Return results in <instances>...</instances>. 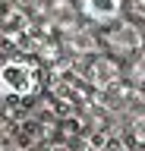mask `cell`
Wrapping results in <instances>:
<instances>
[{"instance_id": "obj_1", "label": "cell", "mask_w": 145, "mask_h": 151, "mask_svg": "<svg viewBox=\"0 0 145 151\" xmlns=\"http://www.w3.org/2000/svg\"><path fill=\"white\" fill-rule=\"evenodd\" d=\"M41 91V69L25 57H13L0 63V98L29 101Z\"/></svg>"}, {"instance_id": "obj_2", "label": "cell", "mask_w": 145, "mask_h": 151, "mask_svg": "<svg viewBox=\"0 0 145 151\" xmlns=\"http://www.w3.org/2000/svg\"><path fill=\"white\" fill-rule=\"evenodd\" d=\"M107 47L114 54H133L142 47V32L136 25H117L107 32Z\"/></svg>"}, {"instance_id": "obj_3", "label": "cell", "mask_w": 145, "mask_h": 151, "mask_svg": "<svg viewBox=\"0 0 145 151\" xmlns=\"http://www.w3.org/2000/svg\"><path fill=\"white\" fill-rule=\"evenodd\" d=\"M79 9L85 13V19L92 22H114L123 13V0H79Z\"/></svg>"}, {"instance_id": "obj_4", "label": "cell", "mask_w": 145, "mask_h": 151, "mask_svg": "<svg viewBox=\"0 0 145 151\" xmlns=\"http://www.w3.org/2000/svg\"><path fill=\"white\" fill-rule=\"evenodd\" d=\"M114 79H117V63H110V60H95L92 63V82L98 88H107Z\"/></svg>"}, {"instance_id": "obj_5", "label": "cell", "mask_w": 145, "mask_h": 151, "mask_svg": "<svg viewBox=\"0 0 145 151\" xmlns=\"http://www.w3.org/2000/svg\"><path fill=\"white\" fill-rule=\"evenodd\" d=\"M129 79L145 85V47H139V54H136L133 63H129Z\"/></svg>"}, {"instance_id": "obj_6", "label": "cell", "mask_w": 145, "mask_h": 151, "mask_svg": "<svg viewBox=\"0 0 145 151\" xmlns=\"http://www.w3.org/2000/svg\"><path fill=\"white\" fill-rule=\"evenodd\" d=\"M133 139L139 142V145H145V110L133 120Z\"/></svg>"}, {"instance_id": "obj_7", "label": "cell", "mask_w": 145, "mask_h": 151, "mask_svg": "<svg viewBox=\"0 0 145 151\" xmlns=\"http://www.w3.org/2000/svg\"><path fill=\"white\" fill-rule=\"evenodd\" d=\"M107 151H126V145H120V142H110V145H107Z\"/></svg>"}, {"instance_id": "obj_8", "label": "cell", "mask_w": 145, "mask_h": 151, "mask_svg": "<svg viewBox=\"0 0 145 151\" xmlns=\"http://www.w3.org/2000/svg\"><path fill=\"white\" fill-rule=\"evenodd\" d=\"M44 151H69V148H63V145H48Z\"/></svg>"}]
</instances>
